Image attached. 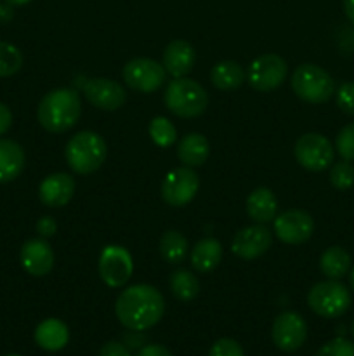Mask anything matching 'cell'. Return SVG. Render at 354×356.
Instances as JSON below:
<instances>
[{"instance_id": "6da1fadb", "label": "cell", "mask_w": 354, "mask_h": 356, "mask_svg": "<svg viewBox=\"0 0 354 356\" xmlns=\"http://www.w3.org/2000/svg\"><path fill=\"white\" fill-rule=\"evenodd\" d=\"M165 312L162 292L148 284L130 285L124 289L115 302L118 322L128 330L141 332L155 327Z\"/></svg>"}, {"instance_id": "7a4b0ae2", "label": "cell", "mask_w": 354, "mask_h": 356, "mask_svg": "<svg viewBox=\"0 0 354 356\" xmlns=\"http://www.w3.org/2000/svg\"><path fill=\"white\" fill-rule=\"evenodd\" d=\"M82 115V101L75 89H54L42 97L37 108L38 124L52 134L69 131Z\"/></svg>"}, {"instance_id": "3957f363", "label": "cell", "mask_w": 354, "mask_h": 356, "mask_svg": "<svg viewBox=\"0 0 354 356\" xmlns=\"http://www.w3.org/2000/svg\"><path fill=\"white\" fill-rule=\"evenodd\" d=\"M108 155L106 141L97 132L82 131L73 136L65 148L66 162L73 172L87 176L99 169Z\"/></svg>"}, {"instance_id": "277c9868", "label": "cell", "mask_w": 354, "mask_h": 356, "mask_svg": "<svg viewBox=\"0 0 354 356\" xmlns=\"http://www.w3.org/2000/svg\"><path fill=\"white\" fill-rule=\"evenodd\" d=\"M163 101L167 110L176 117L196 118L207 110L208 94L196 80L183 76V79L170 80Z\"/></svg>"}, {"instance_id": "5b68a950", "label": "cell", "mask_w": 354, "mask_h": 356, "mask_svg": "<svg viewBox=\"0 0 354 356\" xmlns=\"http://www.w3.org/2000/svg\"><path fill=\"white\" fill-rule=\"evenodd\" d=\"M290 83L295 96L311 104L326 103L335 94V82L330 73L312 63L297 66L292 73Z\"/></svg>"}, {"instance_id": "8992f818", "label": "cell", "mask_w": 354, "mask_h": 356, "mask_svg": "<svg viewBox=\"0 0 354 356\" xmlns=\"http://www.w3.org/2000/svg\"><path fill=\"white\" fill-rule=\"evenodd\" d=\"M307 305L323 318H339L351 308L349 289L339 280H325L312 285L307 292Z\"/></svg>"}, {"instance_id": "52a82bcc", "label": "cell", "mask_w": 354, "mask_h": 356, "mask_svg": "<svg viewBox=\"0 0 354 356\" xmlns=\"http://www.w3.org/2000/svg\"><path fill=\"white\" fill-rule=\"evenodd\" d=\"M294 153L298 165L311 172H321V170L328 169L335 159V148L330 139L318 132H307V134L301 136L295 143Z\"/></svg>"}, {"instance_id": "ba28073f", "label": "cell", "mask_w": 354, "mask_h": 356, "mask_svg": "<svg viewBox=\"0 0 354 356\" xmlns=\"http://www.w3.org/2000/svg\"><path fill=\"white\" fill-rule=\"evenodd\" d=\"M121 76L130 89L142 94H151L162 89L167 80V72L163 65L155 59L135 58L124 66Z\"/></svg>"}, {"instance_id": "9c48e42d", "label": "cell", "mask_w": 354, "mask_h": 356, "mask_svg": "<svg viewBox=\"0 0 354 356\" xmlns=\"http://www.w3.org/2000/svg\"><path fill=\"white\" fill-rule=\"evenodd\" d=\"M288 66L281 56L264 54L253 59L246 70V82L259 92H271L287 80Z\"/></svg>"}, {"instance_id": "30bf717a", "label": "cell", "mask_w": 354, "mask_h": 356, "mask_svg": "<svg viewBox=\"0 0 354 356\" xmlns=\"http://www.w3.org/2000/svg\"><path fill=\"white\" fill-rule=\"evenodd\" d=\"M99 277L108 287L120 289L130 280L134 271V261L130 252L121 245L104 247L97 263Z\"/></svg>"}, {"instance_id": "8fae6325", "label": "cell", "mask_w": 354, "mask_h": 356, "mask_svg": "<svg viewBox=\"0 0 354 356\" xmlns=\"http://www.w3.org/2000/svg\"><path fill=\"white\" fill-rule=\"evenodd\" d=\"M200 177L191 167H177L165 176L162 183V198L170 207H184L198 193Z\"/></svg>"}, {"instance_id": "7c38bea8", "label": "cell", "mask_w": 354, "mask_h": 356, "mask_svg": "<svg viewBox=\"0 0 354 356\" xmlns=\"http://www.w3.org/2000/svg\"><path fill=\"white\" fill-rule=\"evenodd\" d=\"M314 233L311 214L302 209H290L274 218V235L288 245H301Z\"/></svg>"}, {"instance_id": "4fadbf2b", "label": "cell", "mask_w": 354, "mask_h": 356, "mask_svg": "<svg viewBox=\"0 0 354 356\" xmlns=\"http://www.w3.org/2000/svg\"><path fill=\"white\" fill-rule=\"evenodd\" d=\"M274 346L281 351H297L307 337V325L305 320L295 312H283L274 318L273 329H271Z\"/></svg>"}, {"instance_id": "5bb4252c", "label": "cell", "mask_w": 354, "mask_h": 356, "mask_svg": "<svg viewBox=\"0 0 354 356\" xmlns=\"http://www.w3.org/2000/svg\"><path fill=\"white\" fill-rule=\"evenodd\" d=\"M273 243V233L266 225L245 226L231 240V250L243 261H253L266 254Z\"/></svg>"}, {"instance_id": "9a60e30c", "label": "cell", "mask_w": 354, "mask_h": 356, "mask_svg": "<svg viewBox=\"0 0 354 356\" xmlns=\"http://www.w3.org/2000/svg\"><path fill=\"white\" fill-rule=\"evenodd\" d=\"M83 96L90 104L103 111H115L124 106L127 94L121 83L111 79H90L82 87Z\"/></svg>"}, {"instance_id": "2e32d148", "label": "cell", "mask_w": 354, "mask_h": 356, "mask_svg": "<svg viewBox=\"0 0 354 356\" xmlns=\"http://www.w3.org/2000/svg\"><path fill=\"white\" fill-rule=\"evenodd\" d=\"M23 270L31 277H45L54 266V252L45 238H31L23 243L19 252Z\"/></svg>"}, {"instance_id": "e0dca14e", "label": "cell", "mask_w": 354, "mask_h": 356, "mask_svg": "<svg viewBox=\"0 0 354 356\" xmlns=\"http://www.w3.org/2000/svg\"><path fill=\"white\" fill-rule=\"evenodd\" d=\"M75 186V179L69 174H49L38 186V198H40L42 204L51 209L65 207L73 198Z\"/></svg>"}, {"instance_id": "ac0fdd59", "label": "cell", "mask_w": 354, "mask_h": 356, "mask_svg": "<svg viewBox=\"0 0 354 356\" xmlns=\"http://www.w3.org/2000/svg\"><path fill=\"white\" fill-rule=\"evenodd\" d=\"M194 59H196V54L189 42L172 40L163 51L162 65L174 79H183L193 70Z\"/></svg>"}, {"instance_id": "d6986e66", "label": "cell", "mask_w": 354, "mask_h": 356, "mask_svg": "<svg viewBox=\"0 0 354 356\" xmlns=\"http://www.w3.org/2000/svg\"><path fill=\"white\" fill-rule=\"evenodd\" d=\"M246 214L253 222L259 225H267V222L274 221L278 212V200L274 197L273 191L269 188H255L252 193L246 198Z\"/></svg>"}, {"instance_id": "ffe728a7", "label": "cell", "mask_w": 354, "mask_h": 356, "mask_svg": "<svg viewBox=\"0 0 354 356\" xmlns=\"http://www.w3.org/2000/svg\"><path fill=\"white\" fill-rule=\"evenodd\" d=\"M210 155V145L207 138L198 132H189L177 143V159L186 167H201Z\"/></svg>"}, {"instance_id": "44dd1931", "label": "cell", "mask_w": 354, "mask_h": 356, "mask_svg": "<svg viewBox=\"0 0 354 356\" xmlns=\"http://www.w3.org/2000/svg\"><path fill=\"white\" fill-rule=\"evenodd\" d=\"M24 152L12 139H0V183H10L24 169Z\"/></svg>"}, {"instance_id": "7402d4cb", "label": "cell", "mask_w": 354, "mask_h": 356, "mask_svg": "<svg viewBox=\"0 0 354 356\" xmlns=\"http://www.w3.org/2000/svg\"><path fill=\"white\" fill-rule=\"evenodd\" d=\"M69 330L58 318H47L35 329V343L45 351H59L68 344Z\"/></svg>"}, {"instance_id": "603a6c76", "label": "cell", "mask_w": 354, "mask_h": 356, "mask_svg": "<svg viewBox=\"0 0 354 356\" xmlns=\"http://www.w3.org/2000/svg\"><path fill=\"white\" fill-rule=\"evenodd\" d=\"M222 259V245L219 240L201 238L191 250V266L198 273H212Z\"/></svg>"}, {"instance_id": "cb8c5ba5", "label": "cell", "mask_w": 354, "mask_h": 356, "mask_svg": "<svg viewBox=\"0 0 354 356\" xmlns=\"http://www.w3.org/2000/svg\"><path fill=\"white\" fill-rule=\"evenodd\" d=\"M351 259L349 252L344 247L333 245L328 247L319 257V270L330 280H340L351 271Z\"/></svg>"}, {"instance_id": "d4e9b609", "label": "cell", "mask_w": 354, "mask_h": 356, "mask_svg": "<svg viewBox=\"0 0 354 356\" xmlns=\"http://www.w3.org/2000/svg\"><path fill=\"white\" fill-rule=\"evenodd\" d=\"M245 79V70H243L242 65L236 61L217 63L210 72V80L212 83H214V87L219 90H224V92L236 90L238 87H242Z\"/></svg>"}, {"instance_id": "484cf974", "label": "cell", "mask_w": 354, "mask_h": 356, "mask_svg": "<svg viewBox=\"0 0 354 356\" xmlns=\"http://www.w3.org/2000/svg\"><path fill=\"white\" fill-rule=\"evenodd\" d=\"M187 252H189V245H187V240L183 233L176 232V229L163 233L162 240H160V254H162L167 263H183L186 259Z\"/></svg>"}, {"instance_id": "4316f807", "label": "cell", "mask_w": 354, "mask_h": 356, "mask_svg": "<svg viewBox=\"0 0 354 356\" xmlns=\"http://www.w3.org/2000/svg\"><path fill=\"white\" fill-rule=\"evenodd\" d=\"M170 291L179 301H193L200 294V282L189 270H176L170 275Z\"/></svg>"}, {"instance_id": "83f0119b", "label": "cell", "mask_w": 354, "mask_h": 356, "mask_svg": "<svg viewBox=\"0 0 354 356\" xmlns=\"http://www.w3.org/2000/svg\"><path fill=\"white\" fill-rule=\"evenodd\" d=\"M149 138L160 148H170L177 141V131L169 118L156 117L149 124Z\"/></svg>"}, {"instance_id": "f1b7e54d", "label": "cell", "mask_w": 354, "mask_h": 356, "mask_svg": "<svg viewBox=\"0 0 354 356\" xmlns=\"http://www.w3.org/2000/svg\"><path fill=\"white\" fill-rule=\"evenodd\" d=\"M23 54L16 45L0 42V79L12 76L23 68Z\"/></svg>"}, {"instance_id": "f546056e", "label": "cell", "mask_w": 354, "mask_h": 356, "mask_svg": "<svg viewBox=\"0 0 354 356\" xmlns=\"http://www.w3.org/2000/svg\"><path fill=\"white\" fill-rule=\"evenodd\" d=\"M330 184L339 191H346L349 190V188H353L354 186L353 163L347 162V160L332 163V169H330Z\"/></svg>"}, {"instance_id": "4dcf8cb0", "label": "cell", "mask_w": 354, "mask_h": 356, "mask_svg": "<svg viewBox=\"0 0 354 356\" xmlns=\"http://www.w3.org/2000/svg\"><path fill=\"white\" fill-rule=\"evenodd\" d=\"M335 149L342 160L354 162V122L340 129L335 138Z\"/></svg>"}, {"instance_id": "1f68e13d", "label": "cell", "mask_w": 354, "mask_h": 356, "mask_svg": "<svg viewBox=\"0 0 354 356\" xmlns=\"http://www.w3.org/2000/svg\"><path fill=\"white\" fill-rule=\"evenodd\" d=\"M316 356H354V343L344 337H337L323 344Z\"/></svg>"}, {"instance_id": "d6a6232c", "label": "cell", "mask_w": 354, "mask_h": 356, "mask_svg": "<svg viewBox=\"0 0 354 356\" xmlns=\"http://www.w3.org/2000/svg\"><path fill=\"white\" fill-rule=\"evenodd\" d=\"M337 106L347 115L354 117V82H346L335 92Z\"/></svg>"}, {"instance_id": "836d02e7", "label": "cell", "mask_w": 354, "mask_h": 356, "mask_svg": "<svg viewBox=\"0 0 354 356\" xmlns=\"http://www.w3.org/2000/svg\"><path fill=\"white\" fill-rule=\"evenodd\" d=\"M208 356H245V353H243V348L235 339L222 337V339L215 341L212 344Z\"/></svg>"}, {"instance_id": "e575fe53", "label": "cell", "mask_w": 354, "mask_h": 356, "mask_svg": "<svg viewBox=\"0 0 354 356\" xmlns=\"http://www.w3.org/2000/svg\"><path fill=\"white\" fill-rule=\"evenodd\" d=\"M56 232H58V222L54 221V218H51V216H44L42 219H38L37 222L38 236L47 240L51 238V236H54Z\"/></svg>"}, {"instance_id": "d590c367", "label": "cell", "mask_w": 354, "mask_h": 356, "mask_svg": "<svg viewBox=\"0 0 354 356\" xmlns=\"http://www.w3.org/2000/svg\"><path fill=\"white\" fill-rule=\"evenodd\" d=\"M99 356H132L130 350L120 341H110L101 348Z\"/></svg>"}, {"instance_id": "8d00e7d4", "label": "cell", "mask_w": 354, "mask_h": 356, "mask_svg": "<svg viewBox=\"0 0 354 356\" xmlns=\"http://www.w3.org/2000/svg\"><path fill=\"white\" fill-rule=\"evenodd\" d=\"M135 356H172V353L162 344H146L137 351Z\"/></svg>"}, {"instance_id": "74e56055", "label": "cell", "mask_w": 354, "mask_h": 356, "mask_svg": "<svg viewBox=\"0 0 354 356\" xmlns=\"http://www.w3.org/2000/svg\"><path fill=\"white\" fill-rule=\"evenodd\" d=\"M12 125V113L3 103H0V136L6 134Z\"/></svg>"}, {"instance_id": "f35d334b", "label": "cell", "mask_w": 354, "mask_h": 356, "mask_svg": "<svg viewBox=\"0 0 354 356\" xmlns=\"http://www.w3.org/2000/svg\"><path fill=\"white\" fill-rule=\"evenodd\" d=\"M344 13L354 26V0H344Z\"/></svg>"}, {"instance_id": "ab89813d", "label": "cell", "mask_w": 354, "mask_h": 356, "mask_svg": "<svg viewBox=\"0 0 354 356\" xmlns=\"http://www.w3.org/2000/svg\"><path fill=\"white\" fill-rule=\"evenodd\" d=\"M9 6H26V3H30L31 0H6Z\"/></svg>"}, {"instance_id": "60d3db41", "label": "cell", "mask_w": 354, "mask_h": 356, "mask_svg": "<svg viewBox=\"0 0 354 356\" xmlns=\"http://www.w3.org/2000/svg\"><path fill=\"white\" fill-rule=\"evenodd\" d=\"M349 284H351V289H353L354 292V268L351 270V275H349Z\"/></svg>"}, {"instance_id": "b9f144b4", "label": "cell", "mask_w": 354, "mask_h": 356, "mask_svg": "<svg viewBox=\"0 0 354 356\" xmlns=\"http://www.w3.org/2000/svg\"><path fill=\"white\" fill-rule=\"evenodd\" d=\"M351 334H353V337H354V320H353V323H351Z\"/></svg>"}, {"instance_id": "7bdbcfd3", "label": "cell", "mask_w": 354, "mask_h": 356, "mask_svg": "<svg viewBox=\"0 0 354 356\" xmlns=\"http://www.w3.org/2000/svg\"><path fill=\"white\" fill-rule=\"evenodd\" d=\"M6 356H21V355H6Z\"/></svg>"}]
</instances>
